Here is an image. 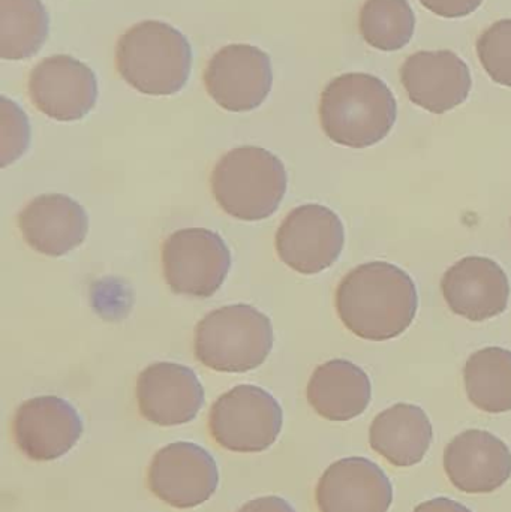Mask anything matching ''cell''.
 Wrapping results in <instances>:
<instances>
[{
  "label": "cell",
  "mask_w": 511,
  "mask_h": 512,
  "mask_svg": "<svg viewBox=\"0 0 511 512\" xmlns=\"http://www.w3.org/2000/svg\"><path fill=\"white\" fill-rule=\"evenodd\" d=\"M441 291L453 313L480 322L507 309L510 282L497 262L485 256H467L446 271Z\"/></svg>",
  "instance_id": "14"
},
{
  "label": "cell",
  "mask_w": 511,
  "mask_h": 512,
  "mask_svg": "<svg viewBox=\"0 0 511 512\" xmlns=\"http://www.w3.org/2000/svg\"><path fill=\"white\" fill-rule=\"evenodd\" d=\"M162 267L176 294L212 297L231 267L228 246L219 234L204 228H186L168 237L162 248Z\"/></svg>",
  "instance_id": "7"
},
{
  "label": "cell",
  "mask_w": 511,
  "mask_h": 512,
  "mask_svg": "<svg viewBox=\"0 0 511 512\" xmlns=\"http://www.w3.org/2000/svg\"><path fill=\"white\" fill-rule=\"evenodd\" d=\"M426 9L444 18H461L473 14L483 0H419Z\"/></svg>",
  "instance_id": "26"
},
{
  "label": "cell",
  "mask_w": 511,
  "mask_h": 512,
  "mask_svg": "<svg viewBox=\"0 0 511 512\" xmlns=\"http://www.w3.org/2000/svg\"><path fill=\"white\" fill-rule=\"evenodd\" d=\"M359 29L371 47L401 50L413 38L416 15L408 0H366L360 9Z\"/></svg>",
  "instance_id": "23"
},
{
  "label": "cell",
  "mask_w": 511,
  "mask_h": 512,
  "mask_svg": "<svg viewBox=\"0 0 511 512\" xmlns=\"http://www.w3.org/2000/svg\"><path fill=\"white\" fill-rule=\"evenodd\" d=\"M29 98L50 119L74 122L95 107L98 83L89 66L66 54L47 57L29 75Z\"/></svg>",
  "instance_id": "11"
},
{
  "label": "cell",
  "mask_w": 511,
  "mask_h": 512,
  "mask_svg": "<svg viewBox=\"0 0 511 512\" xmlns=\"http://www.w3.org/2000/svg\"><path fill=\"white\" fill-rule=\"evenodd\" d=\"M192 50L185 35L162 21H143L117 42L116 68L120 77L144 95L180 92L191 74Z\"/></svg>",
  "instance_id": "3"
},
{
  "label": "cell",
  "mask_w": 511,
  "mask_h": 512,
  "mask_svg": "<svg viewBox=\"0 0 511 512\" xmlns=\"http://www.w3.org/2000/svg\"><path fill=\"white\" fill-rule=\"evenodd\" d=\"M434 430L420 406L398 403L381 412L369 429V444L375 453L398 468H410L425 459Z\"/></svg>",
  "instance_id": "20"
},
{
  "label": "cell",
  "mask_w": 511,
  "mask_h": 512,
  "mask_svg": "<svg viewBox=\"0 0 511 512\" xmlns=\"http://www.w3.org/2000/svg\"><path fill=\"white\" fill-rule=\"evenodd\" d=\"M218 484L215 459L192 442H174L162 448L149 468L153 495L179 510L200 507L215 495Z\"/></svg>",
  "instance_id": "10"
},
{
  "label": "cell",
  "mask_w": 511,
  "mask_h": 512,
  "mask_svg": "<svg viewBox=\"0 0 511 512\" xmlns=\"http://www.w3.org/2000/svg\"><path fill=\"white\" fill-rule=\"evenodd\" d=\"M413 512H471V510L452 499L438 498L423 502Z\"/></svg>",
  "instance_id": "28"
},
{
  "label": "cell",
  "mask_w": 511,
  "mask_h": 512,
  "mask_svg": "<svg viewBox=\"0 0 511 512\" xmlns=\"http://www.w3.org/2000/svg\"><path fill=\"white\" fill-rule=\"evenodd\" d=\"M308 402L320 417L329 421H350L368 409L372 385L365 370L348 360H332L312 373Z\"/></svg>",
  "instance_id": "19"
},
{
  "label": "cell",
  "mask_w": 511,
  "mask_h": 512,
  "mask_svg": "<svg viewBox=\"0 0 511 512\" xmlns=\"http://www.w3.org/2000/svg\"><path fill=\"white\" fill-rule=\"evenodd\" d=\"M468 399L480 411H511V352L498 346L480 349L464 367Z\"/></svg>",
  "instance_id": "21"
},
{
  "label": "cell",
  "mask_w": 511,
  "mask_h": 512,
  "mask_svg": "<svg viewBox=\"0 0 511 512\" xmlns=\"http://www.w3.org/2000/svg\"><path fill=\"white\" fill-rule=\"evenodd\" d=\"M141 415L156 426H182L197 417L204 405V388L189 367L156 363L137 379Z\"/></svg>",
  "instance_id": "15"
},
{
  "label": "cell",
  "mask_w": 511,
  "mask_h": 512,
  "mask_svg": "<svg viewBox=\"0 0 511 512\" xmlns=\"http://www.w3.org/2000/svg\"><path fill=\"white\" fill-rule=\"evenodd\" d=\"M284 423L278 400L255 385H237L210 409L209 429L222 448L261 453L275 444Z\"/></svg>",
  "instance_id": "6"
},
{
  "label": "cell",
  "mask_w": 511,
  "mask_h": 512,
  "mask_svg": "<svg viewBox=\"0 0 511 512\" xmlns=\"http://www.w3.org/2000/svg\"><path fill=\"white\" fill-rule=\"evenodd\" d=\"M398 117L392 90L380 78L363 72L339 75L321 93L324 134L341 146L366 149L383 141Z\"/></svg>",
  "instance_id": "2"
},
{
  "label": "cell",
  "mask_w": 511,
  "mask_h": 512,
  "mask_svg": "<svg viewBox=\"0 0 511 512\" xmlns=\"http://www.w3.org/2000/svg\"><path fill=\"white\" fill-rule=\"evenodd\" d=\"M450 483L464 493L483 495L503 487L511 477L509 447L486 430H467L444 451Z\"/></svg>",
  "instance_id": "17"
},
{
  "label": "cell",
  "mask_w": 511,
  "mask_h": 512,
  "mask_svg": "<svg viewBox=\"0 0 511 512\" xmlns=\"http://www.w3.org/2000/svg\"><path fill=\"white\" fill-rule=\"evenodd\" d=\"M419 295L407 271L384 261L351 270L336 289V310L360 339L384 342L401 336L416 318Z\"/></svg>",
  "instance_id": "1"
},
{
  "label": "cell",
  "mask_w": 511,
  "mask_h": 512,
  "mask_svg": "<svg viewBox=\"0 0 511 512\" xmlns=\"http://www.w3.org/2000/svg\"><path fill=\"white\" fill-rule=\"evenodd\" d=\"M401 81L410 101L434 114L464 104L473 86L467 63L450 50L411 54L402 65Z\"/></svg>",
  "instance_id": "12"
},
{
  "label": "cell",
  "mask_w": 511,
  "mask_h": 512,
  "mask_svg": "<svg viewBox=\"0 0 511 512\" xmlns=\"http://www.w3.org/2000/svg\"><path fill=\"white\" fill-rule=\"evenodd\" d=\"M321 512H387L393 502L389 477L365 457H347L327 468L318 481Z\"/></svg>",
  "instance_id": "16"
},
{
  "label": "cell",
  "mask_w": 511,
  "mask_h": 512,
  "mask_svg": "<svg viewBox=\"0 0 511 512\" xmlns=\"http://www.w3.org/2000/svg\"><path fill=\"white\" fill-rule=\"evenodd\" d=\"M344 242L339 216L320 204H306L282 222L276 234V251L297 273L317 274L338 261Z\"/></svg>",
  "instance_id": "9"
},
{
  "label": "cell",
  "mask_w": 511,
  "mask_h": 512,
  "mask_svg": "<svg viewBox=\"0 0 511 512\" xmlns=\"http://www.w3.org/2000/svg\"><path fill=\"white\" fill-rule=\"evenodd\" d=\"M0 128H2V167H8L17 161L30 141V126L26 114L15 102L2 98V113H0Z\"/></svg>",
  "instance_id": "25"
},
{
  "label": "cell",
  "mask_w": 511,
  "mask_h": 512,
  "mask_svg": "<svg viewBox=\"0 0 511 512\" xmlns=\"http://www.w3.org/2000/svg\"><path fill=\"white\" fill-rule=\"evenodd\" d=\"M48 36V14L41 0H0V57L35 56Z\"/></svg>",
  "instance_id": "22"
},
{
  "label": "cell",
  "mask_w": 511,
  "mask_h": 512,
  "mask_svg": "<svg viewBox=\"0 0 511 512\" xmlns=\"http://www.w3.org/2000/svg\"><path fill=\"white\" fill-rule=\"evenodd\" d=\"M237 512H296L285 499L278 496H266L243 505Z\"/></svg>",
  "instance_id": "27"
},
{
  "label": "cell",
  "mask_w": 511,
  "mask_h": 512,
  "mask_svg": "<svg viewBox=\"0 0 511 512\" xmlns=\"http://www.w3.org/2000/svg\"><path fill=\"white\" fill-rule=\"evenodd\" d=\"M14 438L30 459L50 462L72 450L83 435L80 415L66 400L41 396L15 412Z\"/></svg>",
  "instance_id": "13"
},
{
  "label": "cell",
  "mask_w": 511,
  "mask_h": 512,
  "mask_svg": "<svg viewBox=\"0 0 511 512\" xmlns=\"http://www.w3.org/2000/svg\"><path fill=\"white\" fill-rule=\"evenodd\" d=\"M272 348V322L249 304L213 310L195 328V357L216 372L243 373L257 369Z\"/></svg>",
  "instance_id": "5"
},
{
  "label": "cell",
  "mask_w": 511,
  "mask_h": 512,
  "mask_svg": "<svg viewBox=\"0 0 511 512\" xmlns=\"http://www.w3.org/2000/svg\"><path fill=\"white\" fill-rule=\"evenodd\" d=\"M204 84L210 98L224 110L233 113L255 110L272 90L269 54L254 45H227L207 63Z\"/></svg>",
  "instance_id": "8"
},
{
  "label": "cell",
  "mask_w": 511,
  "mask_h": 512,
  "mask_svg": "<svg viewBox=\"0 0 511 512\" xmlns=\"http://www.w3.org/2000/svg\"><path fill=\"white\" fill-rule=\"evenodd\" d=\"M18 228L33 251L62 256L84 242L89 218L86 210L66 195H41L21 210Z\"/></svg>",
  "instance_id": "18"
},
{
  "label": "cell",
  "mask_w": 511,
  "mask_h": 512,
  "mask_svg": "<svg viewBox=\"0 0 511 512\" xmlns=\"http://www.w3.org/2000/svg\"><path fill=\"white\" fill-rule=\"evenodd\" d=\"M216 203L239 221L270 218L287 192V171L278 156L243 146L222 156L210 179Z\"/></svg>",
  "instance_id": "4"
},
{
  "label": "cell",
  "mask_w": 511,
  "mask_h": 512,
  "mask_svg": "<svg viewBox=\"0 0 511 512\" xmlns=\"http://www.w3.org/2000/svg\"><path fill=\"white\" fill-rule=\"evenodd\" d=\"M477 56L495 83L511 87V18L497 21L480 35Z\"/></svg>",
  "instance_id": "24"
}]
</instances>
